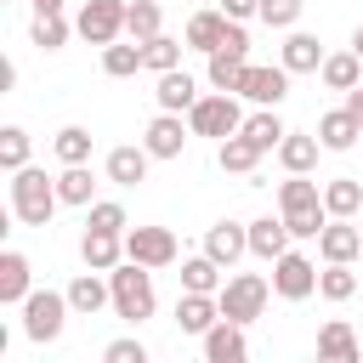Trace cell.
Masks as SVG:
<instances>
[{
	"label": "cell",
	"instance_id": "74e56055",
	"mask_svg": "<svg viewBox=\"0 0 363 363\" xmlns=\"http://www.w3.org/2000/svg\"><path fill=\"white\" fill-rule=\"evenodd\" d=\"M51 147H57L62 164H91V130H85V125H62V130L51 136Z\"/></svg>",
	"mask_w": 363,
	"mask_h": 363
},
{
	"label": "cell",
	"instance_id": "5bb4252c",
	"mask_svg": "<svg viewBox=\"0 0 363 363\" xmlns=\"http://www.w3.org/2000/svg\"><path fill=\"white\" fill-rule=\"evenodd\" d=\"M318 255L323 261H357L363 255V227H352V216H329L318 233Z\"/></svg>",
	"mask_w": 363,
	"mask_h": 363
},
{
	"label": "cell",
	"instance_id": "484cf974",
	"mask_svg": "<svg viewBox=\"0 0 363 363\" xmlns=\"http://www.w3.org/2000/svg\"><path fill=\"white\" fill-rule=\"evenodd\" d=\"M318 357H329V363H357V357H363V346H357V335H352V323H340V318H329V323L318 329Z\"/></svg>",
	"mask_w": 363,
	"mask_h": 363
},
{
	"label": "cell",
	"instance_id": "f1b7e54d",
	"mask_svg": "<svg viewBox=\"0 0 363 363\" xmlns=\"http://www.w3.org/2000/svg\"><path fill=\"white\" fill-rule=\"evenodd\" d=\"M221 272H227V267H221V261H210V255L199 250V255H187V261H182V289H199V295H221V284H227Z\"/></svg>",
	"mask_w": 363,
	"mask_h": 363
},
{
	"label": "cell",
	"instance_id": "3957f363",
	"mask_svg": "<svg viewBox=\"0 0 363 363\" xmlns=\"http://www.w3.org/2000/svg\"><path fill=\"white\" fill-rule=\"evenodd\" d=\"M108 284H113V312L125 318V323H147L153 312H159V295H153V267H142V261H119L113 272H108Z\"/></svg>",
	"mask_w": 363,
	"mask_h": 363
},
{
	"label": "cell",
	"instance_id": "52a82bcc",
	"mask_svg": "<svg viewBox=\"0 0 363 363\" xmlns=\"http://www.w3.org/2000/svg\"><path fill=\"white\" fill-rule=\"evenodd\" d=\"M125 6L130 0H85L79 17H74V34L91 40V45H113L125 34Z\"/></svg>",
	"mask_w": 363,
	"mask_h": 363
},
{
	"label": "cell",
	"instance_id": "f6af8a7d",
	"mask_svg": "<svg viewBox=\"0 0 363 363\" xmlns=\"http://www.w3.org/2000/svg\"><path fill=\"white\" fill-rule=\"evenodd\" d=\"M346 108H352V113H357V119H363V79H357V85H352V91H346Z\"/></svg>",
	"mask_w": 363,
	"mask_h": 363
},
{
	"label": "cell",
	"instance_id": "9a60e30c",
	"mask_svg": "<svg viewBox=\"0 0 363 363\" xmlns=\"http://www.w3.org/2000/svg\"><path fill=\"white\" fill-rule=\"evenodd\" d=\"M79 261H85L91 272H113V267L125 261V233H102V227H85V238H79Z\"/></svg>",
	"mask_w": 363,
	"mask_h": 363
},
{
	"label": "cell",
	"instance_id": "4fadbf2b",
	"mask_svg": "<svg viewBox=\"0 0 363 363\" xmlns=\"http://www.w3.org/2000/svg\"><path fill=\"white\" fill-rule=\"evenodd\" d=\"M204 255H210V261H221V267L233 272V267H238V261L250 255V227H244V221H227V216H221V221H216V227L204 233Z\"/></svg>",
	"mask_w": 363,
	"mask_h": 363
},
{
	"label": "cell",
	"instance_id": "5b68a950",
	"mask_svg": "<svg viewBox=\"0 0 363 363\" xmlns=\"http://www.w3.org/2000/svg\"><path fill=\"white\" fill-rule=\"evenodd\" d=\"M221 318H233V323H255L261 312H267V301H272V278H261V272H233L227 284H221Z\"/></svg>",
	"mask_w": 363,
	"mask_h": 363
},
{
	"label": "cell",
	"instance_id": "e0dca14e",
	"mask_svg": "<svg viewBox=\"0 0 363 363\" xmlns=\"http://www.w3.org/2000/svg\"><path fill=\"white\" fill-rule=\"evenodd\" d=\"M68 306H74V318H96L102 306H113V284L102 278V272H79L74 284H68Z\"/></svg>",
	"mask_w": 363,
	"mask_h": 363
},
{
	"label": "cell",
	"instance_id": "d6a6232c",
	"mask_svg": "<svg viewBox=\"0 0 363 363\" xmlns=\"http://www.w3.org/2000/svg\"><path fill=\"white\" fill-rule=\"evenodd\" d=\"M318 295L323 301H352L357 295V272H352V261H323V272H318Z\"/></svg>",
	"mask_w": 363,
	"mask_h": 363
},
{
	"label": "cell",
	"instance_id": "2e32d148",
	"mask_svg": "<svg viewBox=\"0 0 363 363\" xmlns=\"http://www.w3.org/2000/svg\"><path fill=\"white\" fill-rule=\"evenodd\" d=\"M34 289V267L23 250H0V306H23Z\"/></svg>",
	"mask_w": 363,
	"mask_h": 363
},
{
	"label": "cell",
	"instance_id": "60d3db41",
	"mask_svg": "<svg viewBox=\"0 0 363 363\" xmlns=\"http://www.w3.org/2000/svg\"><path fill=\"white\" fill-rule=\"evenodd\" d=\"M23 164H28V130L6 125L0 130V170H23Z\"/></svg>",
	"mask_w": 363,
	"mask_h": 363
},
{
	"label": "cell",
	"instance_id": "4dcf8cb0",
	"mask_svg": "<svg viewBox=\"0 0 363 363\" xmlns=\"http://www.w3.org/2000/svg\"><path fill=\"white\" fill-rule=\"evenodd\" d=\"M318 153H323V142L306 136V130H289V136L278 142V164H284V170H312Z\"/></svg>",
	"mask_w": 363,
	"mask_h": 363
},
{
	"label": "cell",
	"instance_id": "6da1fadb",
	"mask_svg": "<svg viewBox=\"0 0 363 363\" xmlns=\"http://www.w3.org/2000/svg\"><path fill=\"white\" fill-rule=\"evenodd\" d=\"M278 216L289 221L295 238H318L329 210H323V187L306 176V170H289V182H278Z\"/></svg>",
	"mask_w": 363,
	"mask_h": 363
},
{
	"label": "cell",
	"instance_id": "c3c4849f",
	"mask_svg": "<svg viewBox=\"0 0 363 363\" xmlns=\"http://www.w3.org/2000/svg\"><path fill=\"white\" fill-rule=\"evenodd\" d=\"M199 6H210V0H199Z\"/></svg>",
	"mask_w": 363,
	"mask_h": 363
},
{
	"label": "cell",
	"instance_id": "8fae6325",
	"mask_svg": "<svg viewBox=\"0 0 363 363\" xmlns=\"http://www.w3.org/2000/svg\"><path fill=\"white\" fill-rule=\"evenodd\" d=\"M125 255L142 267H170L176 261V233L170 227H125Z\"/></svg>",
	"mask_w": 363,
	"mask_h": 363
},
{
	"label": "cell",
	"instance_id": "d4e9b609",
	"mask_svg": "<svg viewBox=\"0 0 363 363\" xmlns=\"http://www.w3.org/2000/svg\"><path fill=\"white\" fill-rule=\"evenodd\" d=\"M323 45H318V34H306V28H289V40H284V68L289 74H318L323 68Z\"/></svg>",
	"mask_w": 363,
	"mask_h": 363
},
{
	"label": "cell",
	"instance_id": "bcb514c9",
	"mask_svg": "<svg viewBox=\"0 0 363 363\" xmlns=\"http://www.w3.org/2000/svg\"><path fill=\"white\" fill-rule=\"evenodd\" d=\"M34 6V17H45V11H62V0H28Z\"/></svg>",
	"mask_w": 363,
	"mask_h": 363
},
{
	"label": "cell",
	"instance_id": "7a4b0ae2",
	"mask_svg": "<svg viewBox=\"0 0 363 363\" xmlns=\"http://www.w3.org/2000/svg\"><path fill=\"white\" fill-rule=\"evenodd\" d=\"M57 204H62L57 176H45V170H34V164L11 170V216H17L23 227H51Z\"/></svg>",
	"mask_w": 363,
	"mask_h": 363
},
{
	"label": "cell",
	"instance_id": "ab89813d",
	"mask_svg": "<svg viewBox=\"0 0 363 363\" xmlns=\"http://www.w3.org/2000/svg\"><path fill=\"white\" fill-rule=\"evenodd\" d=\"M85 227L125 233V227H130V216H125V204H119V199H91V204H85Z\"/></svg>",
	"mask_w": 363,
	"mask_h": 363
},
{
	"label": "cell",
	"instance_id": "30bf717a",
	"mask_svg": "<svg viewBox=\"0 0 363 363\" xmlns=\"http://www.w3.org/2000/svg\"><path fill=\"white\" fill-rule=\"evenodd\" d=\"M238 96H250L255 108H278V102L289 96V68H284V62H278V68H272V62H250Z\"/></svg>",
	"mask_w": 363,
	"mask_h": 363
},
{
	"label": "cell",
	"instance_id": "b9f144b4",
	"mask_svg": "<svg viewBox=\"0 0 363 363\" xmlns=\"http://www.w3.org/2000/svg\"><path fill=\"white\" fill-rule=\"evenodd\" d=\"M306 11V0H261V23L267 28H295Z\"/></svg>",
	"mask_w": 363,
	"mask_h": 363
},
{
	"label": "cell",
	"instance_id": "d590c367",
	"mask_svg": "<svg viewBox=\"0 0 363 363\" xmlns=\"http://www.w3.org/2000/svg\"><path fill=\"white\" fill-rule=\"evenodd\" d=\"M57 193H62V204L85 210V204L96 199V182H91V170H85V164H62V176H57Z\"/></svg>",
	"mask_w": 363,
	"mask_h": 363
},
{
	"label": "cell",
	"instance_id": "8992f818",
	"mask_svg": "<svg viewBox=\"0 0 363 363\" xmlns=\"http://www.w3.org/2000/svg\"><path fill=\"white\" fill-rule=\"evenodd\" d=\"M187 125H193V136H210V142H221V136L244 130L238 91H210V96H199V102L187 108Z\"/></svg>",
	"mask_w": 363,
	"mask_h": 363
},
{
	"label": "cell",
	"instance_id": "277c9868",
	"mask_svg": "<svg viewBox=\"0 0 363 363\" xmlns=\"http://www.w3.org/2000/svg\"><path fill=\"white\" fill-rule=\"evenodd\" d=\"M68 318H74L68 289H28V301H23V335H28L34 346H51Z\"/></svg>",
	"mask_w": 363,
	"mask_h": 363
},
{
	"label": "cell",
	"instance_id": "1f68e13d",
	"mask_svg": "<svg viewBox=\"0 0 363 363\" xmlns=\"http://www.w3.org/2000/svg\"><path fill=\"white\" fill-rule=\"evenodd\" d=\"M323 210H329V216H357V210H363V182H357V176L323 182Z\"/></svg>",
	"mask_w": 363,
	"mask_h": 363
},
{
	"label": "cell",
	"instance_id": "e575fe53",
	"mask_svg": "<svg viewBox=\"0 0 363 363\" xmlns=\"http://www.w3.org/2000/svg\"><path fill=\"white\" fill-rule=\"evenodd\" d=\"M142 68V40H113V45H102V74L108 79H130Z\"/></svg>",
	"mask_w": 363,
	"mask_h": 363
},
{
	"label": "cell",
	"instance_id": "7dc6e473",
	"mask_svg": "<svg viewBox=\"0 0 363 363\" xmlns=\"http://www.w3.org/2000/svg\"><path fill=\"white\" fill-rule=\"evenodd\" d=\"M352 51H357V57H363V23H357V28H352Z\"/></svg>",
	"mask_w": 363,
	"mask_h": 363
},
{
	"label": "cell",
	"instance_id": "7402d4cb",
	"mask_svg": "<svg viewBox=\"0 0 363 363\" xmlns=\"http://www.w3.org/2000/svg\"><path fill=\"white\" fill-rule=\"evenodd\" d=\"M147 164H153V153L136 142V147H113L108 159H102V170H108V182L113 187H136V182H147Z\"/></svg>",
	"mask_w": 363,
	"mask_h": 363
},
{
	"label": "cell",
	"instance_id": "d6986e66",
	"mask_svg": "<svg viewBox=\"0 0 363 363\" xmlns=\"http://www.w3.org/2000/svg\"><path fill=\"white\" fill-rule=\"evenodd\" d=\"M289 238H295V233H289L284 216H255V221H250V255H255V261H278V255L289 250Z\"/></svg>",
	"mask_w": 363,
	"mask_h": 363
},
{
	"label": "cell",
	"instance_id": "ee69618b",
	"mask_svg": "<svg viewBox=\"0 0 363 363\" xmlns=\"http://www.w3.org/2000/svg\"><path fill=\"white\" fill-rule=\"evenodd\" d=\"M221 11L233 23H244V17H261V0H221Z\"/></svg>",
	"mask_w": 363,
	"mask_h": 363
},
{
	"label": "cell",
	"instance_id": "ac0fdd59",
	"mask_svg": "<svg viewBox=\"0 0 363 363\" xmlns=\"http://www.w3.org/2000/svg\"><path fill=\"white\" fill-rule=\"evenodd\" d=\"M210 323H221V301L216 295H199V289H182L176 295V329L182 335H204Z\"/></svg>",
	"mask_w": 363,
	"mask_h": 363
},
{
	"label": "cell",
	"instance_id": "83f0119b",
	"mask_svg": "<svg viewBox=\"0 0 363 363\" xmlns=\"http://www.w3.org/2000/svg\"><path fill=\"white\" fill-rule=\"evenodd\" d=\"M244 136H250L261 153H278V142L289 136V125L278 119V108H255V113H244Z\"/></svg>",
	"mask_w": 363,
	"mask_h": 363
},
{
	"label": "cell",
	"instance_id": "4316f807",
	"mask_svg": "<svg viewBox=\"0 0 363 363\" xmlns=\"http://www.w3.org/2000/svg\"><path fill=\"white\" fill-rule=\"evenodd\" d=\"M244 68H250V57L244 51H210V68H204V79H210V91H238L244 85Z\"/></svg>",
	"mask_w": 363,
	"mask_h": 363
},
{
	"label": "cell",
	"instance_id": "7c38bea8",
	"mask_svg": "<svg viewBox=\"0 0 363 363\" xmlns=\"http://www.w3.org/2000/svg\"><path fill=\"white\" fill-rule=\"evenodd\" d=\"M244 329H250V323H233V318L210 323V329L199 335V346H204V363H244V357H250V340H244Z\"/></svg>",
	"mask_w": 363,
	"mask_h": 363
},
{
	"label": "cell",
	"instance_id": "8d00e7d4",
	"mask_svg": "<svg viewBox=\"0 0 363 363\" xmlns=\"http://www.w3.org/2000/svg\"><path fill=\"white\" fill-rule=\"evenodd\" d=\"M68 34H74V23H68L62 11H45V17H34V28H28V40H34L40 51H62Z\"/></svg>",
	"mask_w": 363,
	"mask_h": 363
},
{
	"label": "cell",
	"instance_id": "ba28073f",
	"mask_svg": "<svg viewBox=\"0 0 363 363\" xmlns=\"http://www.w3.org/2000/svg\"><path fill=\"white\" fill-rule=\"evenodd\" d=\"M272 295H278V301H306V295H318V267H312V255L284 250V255L272 261Z\"/></svg>",
	"mask_w": 363,
	"mask_h": 363
},
{
	"label": "cell",
	"instance_id": "cb8c5ba5",
	"mask_svg": "<svg viewBox=\"0 0 363 363\" xmlns=\"http://www.w3.org/2000/svg\"><path fill=\"white\" fill-rule=\"evenodd\" d=\"M261 159H267V153H261L244 130H233V136H221V142H216V164H221L227 176H250Z\"/></svg>",
	"mask_w": 363,
	"mask_h": 363
},
{
	"label": "cell",
	"instance_id": "ffe728a7",
	"mask_svg": "<svg viewBox=\"0 0 363 363\" xmlns=\"http://www.w3.org/2000/svg\"><path fill=\"white\" fill-rule=\"evenodd\" d=\"M357 136H363V119H357L352 108H329V113L318 119V142H323V153H346V147H357Z\"/></svg>",
	"mask_w": 363,
	"mask_h": 363
},
{
	"label": "cell",
	"instance_id": "7bdbcfd3",
	"mask_svg": "<svg viewBox=\"0 0 363 363\" xmlns=\"http://www.w3.org/2000/svg\"><path fill=\"white\" fill-rule=\"evenodd\" d=\"M102 363H147V346H142L136 335H125V340H108V346H102Z\"/></svg>",
	"mask_w": 363,
	"mask_h": 363
},
{
	"label": "cell",
	"instance_id": "603a6c76",
	"mask_svg": "<svg viewBox=\"0 0 363 363\" xmlns=\"http://www.w3.org/2000/svg\"><path fill=\"white\" fill-rule=\"evenodd\" d=\"M153 102H159L164 113H187V108L199 102V79H193L187 68H170V74H159V91H153Z\"/></svg>",
	"mask_w": 363,
	"mask_h": 363
},
{
	"label": "cell",
	"instance_id": "9c48e42d",
	"mask_svg": "<svg viewBox=\"0 0 363 363\" xmlns=\"http://www.w3.org/2000/svg\"><path fill=\"white\" fill-rule=\"evenodd\" d=\"M187 142H193V125L182 119V113H153L147 119V130H142V147L153 153V159H182L187 153Z\"/></svg>",
	"mask_w": 363,
	"mask_h": 363
},
{
	"label": "cell",
	"instance_id": "44dd1931",
	"mask_svg": "<svg viewBox=\"0 0 363 363\" xmlns=\"http://www.w3.org/2000/svg\"><path fill=\"white\" fill-rule=\"evenodd\" d=\"M227 23H233V17H227L221 6H199V11L187 17V34H182V40H187L193 51H204V57H210V51L221 45V34H227Z\"/></svg>",
	"mask_w": 363,
	"mask_h": 363
},
{
	"label": "cell",
	"instance_id": "f35d334b",
	"mask_svg": "<svg viewBox=\"0 0 363 363\" xmlns=\"http://www.w3.org/2000/svg\"><path fill=\"white\" fill-rule=\"evenodd\" d=\"M159 23H164L159 0H130V6H125V34H130V40H153Z\"/></svg>",
	"mask_w": 363,
	"mask_h": 363
},
{
	"label": "cell",
	"instance_id": "836d02e7",
	"mask_svg": "<svg viewBox=\"0 0 363 363\" xmlns=\"http://www.w3.org/2000/svg\"><path fill=\"white\" fill-rule=\"evenodd\" d=\"M182 51H187V40L153 34V40H142V68H153V74H170V68H182Z\"/></svg>",
	"mask_w": 363,
	"mask_h": 363
},
{
	"label": "cell",
	"instance_id": "f546056e",
	"mask_svg": "<svg viewBox=\"0 0 363 363\" xmlns=\"http://www.w3.org/2000/svg\"><path fill=\"white\" fill-rule=\"evenodd\" d=\"M318 79H323L329 91H352V85L363 79V57H357V51H329L323 68H318Z\"/></svg>",
	"mask_w": 363,
	"mask_h": 363
}]
</instances>
